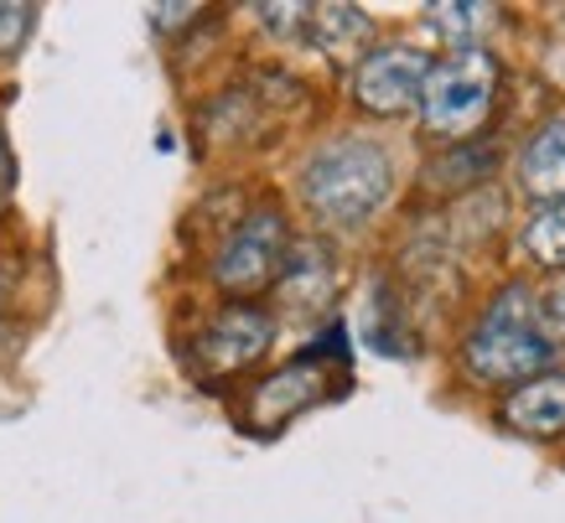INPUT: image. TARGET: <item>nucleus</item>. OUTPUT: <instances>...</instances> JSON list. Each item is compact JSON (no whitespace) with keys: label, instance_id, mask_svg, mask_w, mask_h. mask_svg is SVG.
I'll list each match as a JSON object with an SVG mask.
<instances>
[{"label":"nucleus","instance_id":"obj_1","mask_svg":"<svg viewBox=\"0 0 565 523\" xmlns=\"http://www.w3.org/2000/svg\"><path fill=\"white\" fill-rule=\"evenodd\" d=\"M394 186V161L379 140L348 136L332 140L307 161L301 171V198L322 223L332 228H359L384 207Z\"/></svg>","mask_w":565,"mask_h":523},{"label":"nucleus","instance_id":"obj_2","mask_svg":"<svg viewBox=\"0 0 565 523\" xmlns=\"http://www.w3.org/2000/svg\"><path fill=\"white\" fill-rule=\"evenodd\" d=\"M550 363H555V342L534 317L530 290L509 286L467 338V369L488 384H519V378H540Z\"/></svg>","mask_w":565,"mask_h":523},{"label":"nucleus","instance_id":"obj_3","mask_svg":"<svg viewBox=\"0 0 565 523\" xmlns=\"http://www.w3.org/2000/svg\"><path fill=\"white\" fill-rule=\"evenodd\" d=\"M498 94V63L482 47L451 52L441 63H430L426 88H420V125L441 140L472 136Z\"/></svg>","mask_w":565,"mask_h":523},{"label":"nucleus","instance_id":"obj_4","mask_svg":"<svg viewBox=\"0 0 565 523\" xmlns=\"http://www.w3.org/2000/svg\"><path fill=\"white\" fill-rule=\"evenodd\" d=\"M280 270H286V218H280L275 207H259V213H249V218L228 234L218 265H213V280H218L223 290L249 296V290L270 286Z\"/></svg>","mask_w":565,"mask_h":523},{"label":"nucleus","instance_id":"obj_5","mask_svg":"<svg viewBox=\"0 0 565 523\" xmlns=\"http://www.w3.org/2000/svg\"><path fill=\"white\" fill-rule=\"evenodd\" d=\"M430 57L420 47H374L359 57V73H353V94L369 115H405L420 104V88H426Z\"/></svg>","mask_w":565,"mask_h":523},{"label":"nucleus","instance_id":"obj_6","mask_svg":"<svg viewBox=\"0 0 565 523\" xmlns=\"http://www.w3.org/2000/svg\"><path fill=\"white\" fill-rule=\"evenodd\" d=\"M275 338V321L259 306H228L203 327V338L192 342V357L203 373H239L255 357H265Z\"/></svg>","mask_w":565,"mask_h":523},{"label":"nucleus","instance_id":"obj_7","mask_svg":"<svg viewBox=\"0 0 565 523\" xmlns=\"http://www.w3.org/2000/svg\"><path fill=\"white\" fill-rule=\"evenodd\" d=\"M503 425H514L519 436L550 440L565 430V373H540L530 384H519L503 399Z\"/></svg>","mask_w":565,"mask_h":523},{"label":"nucleus","instance_id":"obj_8","mask_svg":"<svg viewBox=\"0 0 565 523\" xmlns=\"http://www.w3.org/2000/svg\"><path fill=\"white\" fill-rule=\"evenodd\" d=\"M519 182H524L530 198L565 203V115L545 119L530 136L524 156H519Z\"/></svg>","mask_w":565,"mask_h":523},{"label":"nucleus","instance_id":"obj_9","mask_svg":"<svg viewBox=\"0 0 565 523\" xmlns=\"http://www.w3.org/2000/svg\"><path fill=\"white\" fill-rule=\"evenodd\" d=\"M317 388H322V369H317V363H291L280 378H270V384L255 388V420L259 425H280L291 409H301L307 399H317Z\"/></svg>","mask_w":565,"mask_h":523},{"label":"nucleus","instance_id":"obj_10","mask_svg":"<svg viewBox=\"0 0 565 523\" xmlns=\"http://www.w3.org/2000/svg\"><path fill=\"white\" fill-rule=\"evenodd\" d=\"M311 17H317L311 21V42H317L327 57H338V63H348V57L369 42V32H374L359 6H317Z\"/></svg>","mask_w":565,"mask_h":523},{"label":"nucleus","instance_id":"obj_11","mask_svg":"<svg viewBox=\"0 0 565 523\" xmlns=\"http://www.w3.org/2000/svg\"><path fill=\"white\" fill-rule=\"evenodd\" d=\"M430 32L441 36V42H451L457 52L478 47L482 36H488V26H493V6H472V0H462V6H430Z\"/></svg>","mask_w":565,"mask_h":523},{"label":"nucleus","instance_id":"obj_12","mask_svg":"<svg viewBox=\"0 0 565 523\" xmlns=\"http://www.w3.org/2000/svg\"><path fill=\"white\" fill-rule=\"evenodd\" d=\"M524 244L540 265L565 270V203H550L545 213H534V223L524 228Z\"/></svg>","mask_w":565,"mask_h":523},{"label":"nucleus","instance_id":"obj_13","mask_svg":"<svg viewBox=\"0 0 565 523\" xmlns=\"http://www.w3.org/2000/svg\"><path fill=\"white\" fill-rule=\"evenodd\" d=\"M32 21H36L32 6H6V0H0V57H11V52L32 36Z\"/></svg>","mask_w":565,"mask_h":523},{"label":"nucleus","instance_id":"obj_14","mask_svg":"<svg viewBox=\"0 0 565 523\" xmlns=\"http://www.w3.org/2000/svg\"><path fill=\"white\" fill-rule=\"evenodd\" d=\"M534 317H540V327H545V332L565 338V270L545 286V296H540V311H534Z\"/></svg>","mask_w":565,"mask_h":523},{"label":"nucleus","instance_id":"obj_15","mask_svg":"<svg viewBox=\"0 0 565 523\" xmlns=\"http://www.w3.org/2000/svg\"><path fill=\"white\" fill-rule=\"evenodd\" d=\"M6 177H11V171H6V146H0V192H6Z\"/></svg>","mask_w":565,"mask_h":523}]
</instances>
